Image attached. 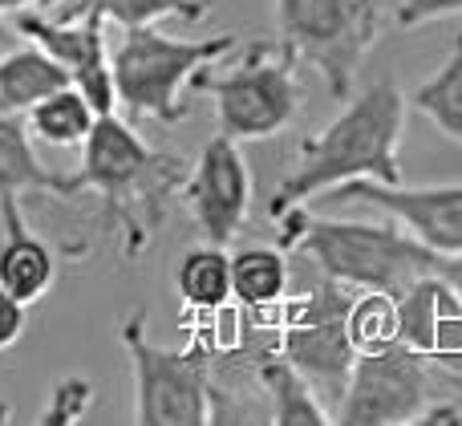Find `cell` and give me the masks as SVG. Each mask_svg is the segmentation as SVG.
Instances as JSON below:
<instances>
[{"label": "cell", "mask_w": 462, "mask_h": 426, "mask_svg": "<svg viewBox=\"0 0 462 426\" xmlns=\"http://www.w3.org/2000/svg\"><path fill=\"white\" fill-rule=\"evenodd\" d=\"M187 171L191 167L179 154L154 151L126 118L102 114L81 143L78 175H65V199L94 191L106 227L118 236V252L138 260L167 224V203L183 187Z\"/></svg>", "instance_id": "cell-1"}, {"label": "cell", "mask_w": 462, "mask_h": 426, "mask_svg": "<svg viewBox=\"0 0 462 426\" xmlns=\"http://www.w3.org/2000/svg\"><path fill=\"white\" fill-rule=\"evenodd\" d=\"M402 126H406V97L393 73L369 81L361 94H349V106L320 134L300 143V162L292 175L280 179L276 195L268 199V216L280 219L288 208H300L328 187L353 179L402 183Z\"/></svg>", "instance_id": "cell-2"}, {"label": "cell", "mask_w": 462, "mask_h": 426, "mask_svg": "<svg viewBox=\"0 0 462 426\" xmlns=\"http://www.w3.org/2000/svg\"><path fill=\"white\" fill-rule=\"evenodd\" d=\"M280 248L304 252L320 273L349 289H377L390 297H402L414 281L439 268V252L393 219H320L309 216L304 203L280 216Z\"/></svg>", "instance_id": "cell-3"}, {"label": "cell", "mask_w": 462, "mask_h": 426, "mask_svg": "<svg viewBox=\"0 0 462 426\" xmlns=\"http://www.w3.org/2000/svg\"><path fill=\"white\" fill-rule=\"evenodd\" d=\"M292 281H300V289H288L276 309V354L309 378L333 414L357 357L349 341V305L357 289L325 276L304 252H292Z\"/></svg>", "instance_id": "cell-4"}, {"label": "cell", "mask_w": 462, "mask_h": 426, "mask_svg": "<svg viewBox=\"0 0 462 426\" xmlns=\"http://www.w3.org/2000/svg\"><path fill=\"white\" fill-rule=\"evenodd\" d=\"M236 49L231 32L203 41H183L154 24L122 29L118 45L110 49V73L118 106L130 118H151L159 126H179L191 114L183 89L203 65L219 61Z\"/></svg>", "instance_id": "cell-5"}, {"label": "cell", "mask_w": 462, "mask_h": 426, "mask_svg": "<svg viewBox=\"0 0 462 426\" xmlns=\"http://www.w3.org/2000/svg\"><path fill=\"white\" fill-rule=\"evenodd\" d=\"M296 65L300 57L280 41H252L236 65H227L224 73H211V65H203L191 86L216 102L219 134H227L231 143H263L288 130L300 114Z\"/></svg>", "instance_id": "cell-6"}, {"label": "cell", "mask_w": 462, "mask_h": 426, "mask_svg": "<svg viewBox=\"0 0 462 426\" xmlns=\"http://www.w3.org/2000/svg\"><path fill=\"white\" fill-rule=\"evenodd\" d=\"M276 24L280 45L309 61L333 97H349L382 37V0H276Z\"/></svg>", "instance_id": "cell-7"}, {"label": "cell", "mask_w": 462, "mask_h": 426, "mask_svg": "<svg viewBox=\"0 0 462 426\" xmlns=\"http://www.w3.org/2000/svg\"><path fill=\"white\" fill-rule=\"evenodd\" d=\"M122 349L134 366L138 426H203L211 422V349H162L146 333V309L122 317Z\"/></svg>", "instance_id": "cell-8"}, {"label": "cell", "mask_w": 462, "mask_h": 426, "mask_svg": "<svg viewBox=\"0 0 462 426\" xmlns=\"http://www.w3.org/2000/svg\"><path fill=\"white\" fill-rule=\"evenodd\" d=\"M434 398V366L406 341L365 349L353 357L333 422L345 426H406L418 422Z\"/></svg>", "instance_id": "cell-9"}, {"label": "cell", "mask_w": 462, "mask_h": 426, "mask_svg": "<svg viewBox=\"0 0 462 426\" xmlns=\"http://www.w3.org/2000/svg\"><path fill=\"white\" fill-rule=\"evenodd\" d=\"M317 199L382 208L385 216L398 219L410 236H418L439 256H458L462 252V183L402 187V183H377V179H353V183L320 191Z\"/></svg>", "instance_id": "cell-10"}, {"label": "cell", "mask_w": 462, "mask_h": 426, "mask_svg": "<svg viewBox=\"0 0 462 426\" xmlns=\"http://www.w3.org/2000/svg\"><path fill=\"white\" fill-rule=\"evenodd\" d=\"M179 195L191 208V219L199 227L203 244H219L227 248L239 236L252 208V171H247L239 143H231L227 134H216L199 151L195 167L187 171Z\"/></svg>", "instance_id": "cell-11"}, {"label": "cell", "mask_w": 462, "mask_h": 426, "mask_svg": "<svg viewBox=\"0 0 462 426\" xmlns=\"http://www.w3.org/2000/svg\"><path fill=\"white\" fill-rule=\"evenodd\" d=\"M13 32L32 45H41L53 61L65 65L73 89L86 94V102L94 106V114H118V94H114V73H110V49H106V29L102 21H89V16H53L37 13V8H24L16 13Z\"/></svg>", "instance_id": "cell-12"}, {"label": "cell", "mask_w": 462, "mask_h": 426, "mask_svg": "<svg viewBox=\"0 0 462 426\" xmlns=\"http://www.w3.org/2000/svg\"><path fill=\"white\" fill-rule=\"evenodd\" d=\"M398 338L430 366L462 378V297L447 276L430 273L398 297Z\"/></svg>", "instance_id": "cell-13"}, {"label": "cell", "mask_w": 462, "mask_h": 426, "mask_svg": "<svg viewBox=\"0 0 462 426\" xmlns=\"http://www.w3.org/2000/svg\"><path fill=\"white\" fill-rule=\"evenodd\" d=\"M57 281V252L24 219L21 199H0V289L37 305Z\"/></svg>", "instance_id": "cell-14"}, {"label": "cell", "mask_w": 462, "mask_h": 426, "mask_svg": "<svg viewBox=\"0 0 462 426\" xmlns=\"http://www.w3.org/2000/svg\"><path fill=\"white\" fill-rule=\"evenodd\" d=\"M24 195L65 199V175H53L37 159L24 114L0 110V199H24Z\"/></svg>", "instance_id": "cell-15"}, {"label": "cell", "mask_w": 462, "mask_h": 426, "mask_svg": "<svg viewBox=\"0 0 462 426\" xmlns=\"http://www.w3.org/2000/svg\"><path fill=\"white\" fill-rule=\"evenodd\" d=\"M288 289H292V260L284 248H244L231 256V301L244 313H276Z\"/></svg>", "instance_id": "cell-16"}, {"label": "cell", "mask_w": 462, "mask_h": 426, "mask_svg": "<svg viewBox=\"0 0 462 426\" xmlns=\"http://www.w3.org/2000/svg\"><path fill=\"white\" fill-rule=\"evenodd\" d=\"M65 86H73L65 65L53 61L32 41L24 49H8L0 57V110L5 114H29L41 97H49L53 89Z\"/></svg>", "instance_id": "cell-17"}, {"label": "cell", "mask_w": 462, "mask_h": 426, "mask_svg": "<svg viewBox=\"0 0 462 426\" xmlns=\"http://www.w3.org/2000/svg\"><path fill=\"white\" fill-rule=\"evenodd\" d=\"M260 386H263V398H268V422H280V426L333 422V414L320 403L317 390L309 386V378L280 354H268L260 362Z\"/></svg>", "instance_id": "cell-18"}, {"label": "cell", "mask_w": 462, "mask_h": 426, "mask_svg": "<svg viewBox=\"0 0 462 426\" xmlns=\"http://www.w3.org/2000/svg\"><path fill=\"white\" fill-rule=\"evenodd\" d=\"M175 289L191 313H219L231 301V256L219 244L191 248L175 268Z\"/></svg>", "instance_id": "cell-19"}, {"label": "cell", "mask_w": 462, "mask_h": 426, "mask_svg": "<svg viewBox=\"0 0 462 426\" xmlns=\"http://www.w3.org/2000/svg\"><path fill=\"white\" fill-rule=\"evenodd\" d=\"M24 122H29V134L49 146H81L89 138V130H94L97 114L81 89L65 86V89H53L49 97H41L24 114Z\"/></svg>", "instance_id": "cell-20"}, {"label": "cell", "mask_w": 462, "mask_h": 426, "mask_svg": "<svg viewBox=\"0 0 462 426\" xmlns=\"http://www.w3.org/2000/svg\"><path fill=\"white\" fill-rule=\"evenodd\" d=\"M211 13L208 0H69L65 16H89L118 29H138V24H159L162 16H183V21H203Z\"/></svg>", "instance_id": "cell-21"}, {"label": "cell", "mask_w": 462, "mask_h": 426, "mask_svg": "<svg viewBox=\"0 0 462 426\" xmlns=\"http://www.w3.org/2000/svg\"><path fill=\"white\" fill-rule=\"evenodd\" d=\"M414 110L426 114L450 143L462 146V32L450 49V57L442 61V69L434 78H426L422 86L414 89Z\"/></svg>", "instance_id": "cell-22"}, {"label": "cell", "mask_w": 462, "mask_h": 426, "mask_svg": "<svg viewBox=\"0 0 462 426\" xmlns=\"http://www.w3.org/2000/svg\"><path fill=\"white\" fill-rule=\"evenodd\" d=\"M349 341L357 354L365 349H382L390 341H398V297L377 289L353 292L349 305Z\"/></svg>", "instance_id": "cell-23"}, {"label": "cell", "mask_w": 462, "mask_h": 426, "mask_svg": "<svg viewBox=\"0 0 462 426\" xmlns=\"http://www.w3.org/2000/svg\"><path fill=\"white\" fill-rule=\"evenodd\" d=\"M94 403V386L86 378H61L53 390H49V403L41 411L37 422L45 426H61V422H81Z\"/></svg>", "instance_id": "cell-24"}, {"label": "cell", "mask_w": 462, "mask_h": 426, "mask_svg": "<svg viewBox=\"0 0 462 426\" xmlns=\"http://www.w3.org/2000/svg\"><path fill=\"white\" fill-rule=\"evenodd\" d=\"M462 0H402L398 5V24L402 29H418V24L442 21V16H458Z\"/></svg>", "instance_id": "cell-25"}, {"label": "cell", "mask_w": 462, "mask_h": 426, "mask_svg": "<svg viewBox=\"0 0 462 426\" xmlns=\"http://www.w3.org/2000/svg\"><path fill=\"white\" fill-rule=\"evenodd\" d=\"M24 325H29V305L16 301L8 289H0V354L24 338Z\"/></svg>", "instance_id": "cell-26"}, {"label": "cell", "mask_w": 462, "mask_h": 426, "mask_svg": "<svg viewBox=\"0 0 462 426\" xmlns=\"http://www.w3.org/2000/svg\"><path fill=\"white\" fill-rule=\"evenodd\" d=\"M434 273L447 276L450 289H455L458 297H462V252H458V256H439V268H434Z\"/></svg>", "instance_id": "cell-27"}, {"label": "cell", "mask_w": 462, "mask_h": 426, "mask_svg": "<svg viewBox=\"0 0 462 426\" xmlns=\"http://www.w3.org/2000/svg\"><path fill=\"white\" fill-rule=\"evenodd\" d=\"M24 8H65V0H0V13H24Z\"/></svg>", "instance_id": "cell-28"}, {"label": "cell", "mask_w": 462, "mask_h": 426, "mask_svg": "<svg viewBox=\"0 0 462 426\" xmlns=\"http://www.w3.org/2000/svg\"><path fill=\"white\" fill-rule=\"evenodd\" d=\"M5 422H13V406L0 403V426H5Z\"/></svg>", "instance_id": "cell-29"}, {"label": "cell", "mask_w": 462, "mask_h": 426, "mask_svg": "<svg viewBox=\"0 0 462 426\" xmlns=\"http://www.w3.org/2000/svg\"><path fill=\"white\" fill-rule=\"evenodd\" d=\"M8 41H13V29H8V24L0 21V45H8Z\"/></svg>", "instance_id": "cell-30"}]
</instances>
